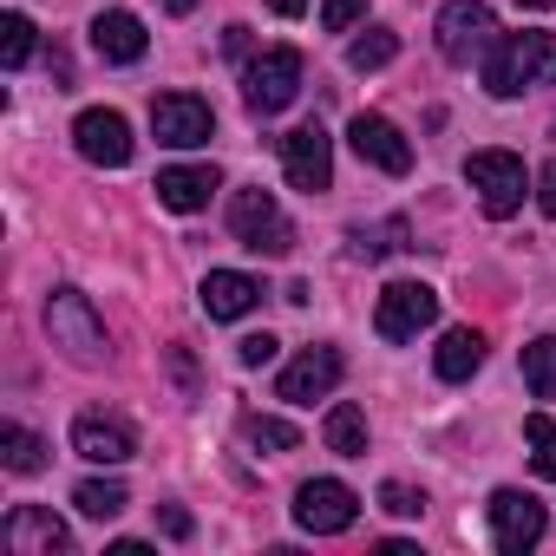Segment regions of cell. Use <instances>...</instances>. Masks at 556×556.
<instances>
[{
    "label": "cell",
    "instance_id": "cell-35",
    "mask_svg": "<svg viewBox=\"0 0 556 556\" xmlns=\"http://www.w3.org/2000/svg\"><path fill=\"white\" fill-rule=\"evenodd\" d=\"M157 517H164V530H170V536H190V510H184V504H164Z\"/></svg>",
    "mask_w": 556,
    "mask_h": 556
},
{
    "label": "cell",
    "instance_id": "cell-29",
    "mask_svg": "<svg viewBox=\"0 0 556 556\" xmlns=\"http://www.w3.org/2000/svg\"><path fill=\"white\" fill-rule=\"evenodd\" d=\"M0 60H8L14 73L34 60V21H27V14H8V21H0Z\"/></svg>",
    "mask_w": 556,
    "mask_h": 556
},
{
    "label": "cell",
    "instance_id": "cell-31",
    "mask_svg": "<svg viewBox=\"0 0 556 556\" xmlns=\"http://www.w3.org/2000/svg\"><path fill=\"white\" fill-rule=\"evenodd\" d=\"M367 21V0H328V8H321V27L328 34H348V27H361Z\"/></svg>",
    "mask_w": 556,
    "mask_h": 556
},
{
    "label": "cell",
    "instance_id": "cell-22",
    "mask_svg": "<svg viewBox=\"0 0 556 556\" xmlns=\"http://www.w3.org/2000/svg\"><path fill=\"white\" fill-rule=\"evenodd\" d=\"M0 465H8L14 478H34V471H47V439L8 419V426H0Z\"/></svg>",
    "mask_w": 556,
    "mask_h": 556
},
{
    "label": "cell",
    "instance_id": "cell-14",
    "mask_svg": "<svg viewBox=\"0 0 556 556\" xmlns=\"http://www.w3.org/2000/svg\"><path fill=\"white\" fill-rule=\"evenodd\" d=\"M348 144L361 151V164H374V170H387V177H406V170H413V144H406L400 125L380 118V112H361V118L348 125Z\"/></svg>",
    "mask_w": 556,
    "mask_h": 556
},
{
    "label": "cell",
    "instance_id": "cell-33",
    "mask_svg": "<svg viewBox=\"0 0 556 556\" xmlns=\"http://www.w3.org/2000/svg\"><path fill=\"white\" fill-rule=\"evenodd\" d=\"M536 203H543V216H556V157H549L543 177H536Z\"/></svg>",
    "mask_w": 556,
    "mask_h": 556
},
{
    "label": "cell",
    "instance_id": "cell-23",
    "mask_svg": "<svg viewBox=\"0 0 556 556\" xmlns=\"http://www.w3.org/2000/svg\"><path fill=\"white\" fill-rule=\"evenodd\" d=\"M236 432H242V445H255V452H295V445H302V432H295L289 419H275V413H242Z\"/></svg>",
    "mask_w": 556,
    "mask_h": 556
},
{
    "label": "cell",
    "instance_id": "cell-28",
    "mask_svg": "<svg viewBox=\"0 0 556 556\" xmlns=\"http://www.w3.org/2000/svg\"><path fill=\"white\" fill-rule=\"evenodd\" d=\"M523 445H530V465H536V478H556V419L530 413V419H523Z\"/></svg>",
    "mask_w": 556,
    "mask_h": 556
},
{
    "label": "cell",
    "instance_id": "cell-3",
    "mask_svg": "<svg viewBox=\"0 0 556 556\" xmlns=\"http://www.w3.org/2000/svg\"><path fill=\"white\" fill-rule=\"evenodd\" d=\"M302 92V53L295 47H268L242 66V105L255 118H275V112H289Z\"/></svg>",
    "mask_w": 556,
    "mask_h": 556
},
{
    "label": "cell",
    "instance_id": "cell-11",
    "mask_svg": "<svg viewBox=\"0 0 556 556\" xmlns=\"http://www.w3.org/2000/svg\"><path fill=\"white\" fill-rule=\"evenodd\" d=\"M282 170H289L295 190L321 197V190L334 184V138H328L321 125H295V131L282 138Z\"/></svg>",
    "mask_w": 556,
    "mask_h": 556
},
{
    "label": "cell",
    "instance_id": "cell-25",
    "mask_svg": "<svg viewBox=\"0 0 556 556\" xmlns=\"http://www.w3.org/2000/svg\"><path fill=\"white\" fill-rule=\"evenodd\" d=\"M73 504H79L86 517H99V523H105V517H118V510L131 504V491H125L118 478H86V484L73 491Z\"/></svg>",
    "mask_w": 556,
    "mask_h": 556
},
{
    "label": "cell",
    "instance_id": "cell-2",
    "mask_svg": "<svg viewBox=\"0 0 556 556\" xmlns=\"http://www.w3.org/2000/svg\"><path fill=\"white\" fill-rule=\"evenodd\" d=\"M47 334H53V348H60L66 361H79V367H99V361H105V321H99V308H92L79 289H53V302H47Z\"/></svg>",
    "mask_w": 556,
    "mask_h": 556
},
{
    "label": "cell",
    "instance_id": "cell-17",
    "mask_svg": "<svg viewBox=\"0 0 556 556\" xmlns=\"http://www.w3.org/2000/svg\"><path fill=\"white\" fill-rule=\"evenodd\" d=\"M216 190H223L216 164H170V170H157V203L177 210V216H197Z\"/></svg>",
    "mask_w": 556,
    "mask_h": 556
},
{
    "label": "cell",
    "instance_id": "cell-38",
    "mask_svg": "<svg viewBox=\"0 0 556 556\" xmlns=\"http://www.w3.org/2000/svg\"><path fill=\"white\" fill-rule=\"evenodd\" d=\"M523 8H530V14H549V8H556V0H523Z\"/></svg>",
    "mask_w": 556,
    "mask_h": 556
},
{
    "label": "cell",
    "instance_id": "cell-21",
    "mask_svg": "<svg viewBox=\"0 0 556 556\" xmlns=\"http://www.w3.org/2000/svg\"><path fill=\"white\" fill-rule=\"evenodd\" d=\"M348 249H354V262H387V255L413 249V229H406V216H387V223H361V229L348 236Z\"/></svg>",
    "mask_w": 556,
    "mask_h": 556
},
{
    "label": "cell",
    "instance_id": "cell-19",
    "mask_svg": "<svg viewBox=\"0 0 556 556\" xmlns=\"http://www.w3.org/2000/svg\"><path fill=\"white\" fill-rule=\"evenodd\" d=\"M144 47H151V34H144V21H138V14L112 8V14H99V21H92V53H99V60H112V66H138V60H144Z\"/></svg>",
    "mask_w": 556,
    "mask_h": 556
},
{
    "label": "cell",
    "instance_id": "cell-5",
    "mask_svg": "<svg viewBox=\"0 0 556 556\" xmlns=\"http://www.w3.org/2000/svg\"><path fill=\"white\" fill-rule=\"evenodd\" d=\"M484 517H491V543L504 549V556H523V549H536L543 543V530H549V510L530 497V491H491V504H484Z\"/></svg>",
    "mask_w": 556,
    "mask_h": 556
},
{
    "label": "cell",
    "instance_id": "cell-26",
    "mask_svg": "<svg viewBox=\"0 0 556 556\" xmlns=\"http://www.w3.org/2000/svg\"><path fill=\"white\" fill-rule=\"evenodd\" d=\"M523 387L536 400H556V334H543V341L523 348Z\"/></svg>",
    "mask_w": 556,
    "mask_h": 556
},
{
    "label": "cell",
    "instance_id": "cell-32",
    "mask_svg": "<svg viewBox=\"0 0 556 556\" xmlns=\"http://www.w3.org/2000/svg\"><path fill=\"white\" fill-rule=\"evenodd\" d=\"M275 348H282L275 334H249V341H236V361L242 367H262V361H275Z\"/></svg>",
    "mask_w": 556,
    "mask_h": 556
},
{
    "label": "cell",
    "instance_id": "cell-1",
    "mask_svg": "<svg viewBox=\"0 0 556 556\" xmlns=\"http://www.w3.org/2000/svg\"><path fill=\"white\" fill-rule=\"evenodd\" d=\"M543 73H556V40L549 34H497L484 53V86L491 99H517L523 86H536Z\"/></svg>",
    "mask_w": 556,
    "mask_h": 556
},
{
    "label": "cell",
    "instance_id": "cell-18",
    "mask_svg": "<svg viewBox=\"0 0 556 556\" xmlns=\"http://www.w3.org/2000/svg\"><path fill=\"white\" fill-rule=\"evenodd\" d=\"M255 302H262V282H255V275H242V268H210V275H203V315H210V321H242Z\"/></svg>",
    "mask_w": 556,
    "mask_h": 556
},
{
    "label": "cell",
    "instance_id": "cell-15",
    "mask_svg": "<svg viewBox=\"0 0 556 556\" xmlns=\"http://www.w3.org/2000/svg\"><path fill=\"white\" fill-rule=\"evenodd\" d=\"M8 549L14 556H66L73 549V530L53 510H40V504H14L8 510Z\"/></svg>",
    "mask_w": 556,
    "mask_h": 556
},
{
    "label": "cell",
    "instance_id": "cell-24",
    "mask_svg": "<svg viewBox=\"0 0 556 556\" xmlns=\"http://www.w3.org/2000/svg\"><path fill=\"white\" fill-rule=\"evenodd\" d=\"M328 452H341V458H367V413L361 406H334L328 413Z\"/></svg>",
    "mask_w": 556,
    "mask_h": 556
},
{
    "label": "cell",
    "instance_id": "cell-7",
    "mask_svg": "<svg viewBox=\"0 0 556 556\" xmlns=\"http://www.w3.org/2000/svg\"><path fill=\"white\" fill-rule=\"evenodd\" d=\"M439 53L452 60V66H471L478 53H491V40H497V14L484 8V0H452V8H439Z\"/></svg>",
    "mask_w": 556,
    "mask_h": 556
},
{
    "label": "cell",
    "instance_id": "cell-10",
    "mask_svg": "<svg viewBox=\"0 0 556 556\" xmlns=\"http://www.w3.org/2000/svg\"><path fill=\"white\" fill-rule=\"evenodd\" d=\"M73 144H79L86 164H105V170H125V164H131V125H125V112H112V105L79 112V118H73Z\"/></svg>",
    "mask_w": 556,
    "mask_h": 556
},
{
    "label": "cell",
    "instance_id": "cell-36",
    "mask_svg": "<svg viewBox=\"0 0 556 556\" xmlns=\"http://www.w3.org/2000/svg\"><path fill=\"white\" fill-rule=\"evenodd\" d=\"M268 8L282 14V21H302V14H308V0H268Z\"/></svg>",
    "mask_w": 556,
    "mask_h": 556
},
{
    "label": "cell",
    "instance_id": "cell-12",
    "mask_svg": "<svg viewBox=\"0 0 556 556\" xmlns=\"http://www.w3.org/2000/svg\"><path fill=\"white\" fill-rule=\"evenodd\" d=\"M439 321V295L426 289V282H393L387 295H380V308H374V334L380 341H413L419 328H432Z\"/></svg>",
    "mask_w": 556,
    "mask_h": 556
},
{
    "label": "cell",
    "instance_id": "cell-37",
    "mask_svg": "<svg viewBox=\"0 0 556 556\" xmlns=\"http://www.w3.org/2000/svg\"><path fill=\"white\" fill-rule=\"evenodd\" d=\"M164 8H170V14H197V0H164Z\"/></svg>",
    "mask_w": 556,
    "mask_h": 556
},
{
    "label": "cell",
    "instance_id": "cell-6",
    "mask_svg": "<svg viewBox=\"0 0 556 556\" xmlns=\"http://www.w3.org/2000/svg\"><path fill=\"white\" fill-rule=\"evenodd\" d=\"M465 177H471V190H478V203H484V216H517L523 210V157H510V151H471V164H465Z\"/></svg>",
    "mask_w": 556,
    "mask_h": 556
},
{
    "label": "cell",
    "instance_id": "cell-27",
    "mask_svg": "<svg viewBox=\"0 0 556 556\" xmlns=\"http://www.w3.org/2000/svg\"><path fill=\"white\" fill-rule=\"evenodd\" d=\"M393 53H400V34H387V27H367V34L348 47V66H354V73H380Z\"/></svg>",
    "mask_w": 556,
    "mask_h": 556
},
{
    "label": "cell",
    "instance_id": "cell-34",
    "mask_svg": "<svg viewBox=\"0 0 556 556\" xmlns=\"http://www.w3.org/2000/svg\"><path fill=\"white\" fill-rule=\"evenodd\" d=\"M223 53L229 60H249V27H223Z\"/></svg>",
    "mask_w": 556,
    "mask_h": 556
},
{
    "label": "cell",
    "instance_id": "cell-20",
    "mask_svg": "<svg viewBox=\"0 0 556 556\" xmlns=\"http://www.w3.org/2000/svg\"><path fill=\"white\" fill-rule=\"evenodd\" d=\"M478 367H484V334H478V328H452V334L439 341V354H432V374L452 380V387L471 380Z\"/></svg>",
    "mask_w": 556,
    "mask_h": 556
},
{
    "label": "cell",
    "instance_id": "cell-4",
    "mask_svg": "<svg viewBox=\"0 0 556 556\" xmlns=\"http://www.w3.org/2000/svg\"><path fill=\"white\" fill-rule=\"evenodd\" d=\"M229 229H236V242L255 249V255H289V249H295V223L282 216V203H275L262 184L229 197Z\"/></svg>",
    "mask_w": 556,
    "mask_h": 556
},
{
    "label": "cell",
    "instance_id": "cell-30",
    "mask_svg": "<svg viewBox=\"0 0 556 556\" xmlns=\"http://www.w3.org/2000/svg\"><path fill=\"white\" fill-rule=\"evenodd\" d=\"M380 504H387L393 517H419V510H426V491H413V484L387 478V484H380Z\"/></svg>",
    "mask_w": 556,
    "mask_h": 556
},
{
    "label": "cell",
    "instance_id": "cell-13",
    "mask_svg": "<svg viewBox=\"0 0 556 556\" xmlns=\"http://www.w3.org/2000/svg\"><path fill=\"white\" fill-rule=\"evenodd\" d=\"M354 517H361V497H354L341 478H308V484L295 491V523L315 530V536H341Z\"/></svg>",
    "mask_w": 556,
    "mask_h": 556
},
{
    "label": "cell",
    "instance_id": "cell-16",
    "mask_svg": "<svg viewBox=\"0 0 556 556\" xmlns=\"http://www.w3.org/2000/svg\"><path fill=\"white\" fill-rule=\"evenodd\" d=\"M73 452L92 458V465H125L138 452V432L125 419H105V413H79L73 419Z\"/></svg>",
    "mask_w": 556,
    "mask_h": 556
},
{
    "label": "cell",
    "instance_id": "cell-8",
    "mask_svg": "<svg viewBox=\"0 0 556 556\" xmlns=\"http://www.w3.org/2000/svg\"><path fill=\"white\" fill-rule=\"evenodd\" d=\"M341 374H348L341 348H302V354L282 367V380H275V400H289V406H315V400H328V393L341 387Z\"/></svg>",
    "mask_w": 556,
    "mask_h": 556
},
{
    "label": "cell",
    "instance_id": "cell-9",
    "mask_svg": "<svg viewBox=\"0 0 556 556\" xmlns=\"http://www.w3.org/2000/svg\"><path fill=\"white\" fill-rule=\"evenodd\" d=\"M151 131H157V144L197 151V144H210L216 112H210V99H197V92H164V99H151Z\"/></svg>",
    "mask_w": 556,
    "mask_h": 556
}]
</instances>
